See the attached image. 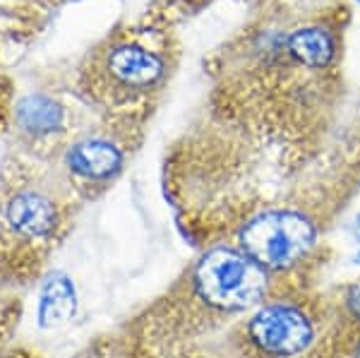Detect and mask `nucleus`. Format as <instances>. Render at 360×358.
Instances as JSON below:
<instances>
[{
    "mask_svg": "<svg viewBox=\"0 0 360 358\" xmlns=\"http://www.w3.org/2000/svg\"><path fill=\"white\" fill-rule=\"evenodd\" d=\"M348 234H351V238L360 245V215L353 217V222L348 224Z\"/></svg>",
    "mask_w": 360,
    "mask_h": 358,
    "instance_id": "nucleus-11",
    "label": "nucleus"
},
{
    "mask_svg": "<svg viewBox=\"0 0 360 358\" xmlns=\"http://www.w3.org/2000/svg\"><path fill=\"white\" fill-rule=\"evenodd\" d=\"M190 288L202 308L219 315H240L269 298L271 274L238 243H217L193 264Z\"/></svg>",
    "mask_w": 360,
    "mask_h": 358,
    "instance_id": "nucleus-1",
    "label": "nucleus"
},
{
    "mask_svg": "<svg viewBox=\"0 0 360 358\" xmlns=\"http://www.w3.org/2000/svg\"><path fill=\"white\" fill-rule=\"evenodd\" d=\"M68 166L75 176L91 183H103L123 169V152L103 137H89L72 144L68 152Z\"/></svg>",
    "mask_w": 360,
    "mask_h": 358,
    "instance_id": "nucleus-6",
    "label": "nucleus"
},
{
    "mask_svg": "<svg viewBox=\"0 0 360 358\" xmlns=\"http://www.w3.org/2000/svg\"><path fill=\"white\" fill-rule=\"evenodd\" d=\"M243 337L262 358H300L317 342V317L293 298H266L248 313Z\"/></svg>",
    "mask_w": 360,
    "mask_h": 358,
    "instance_id": "nucleus-3",
    "label": "nucleus"
},
{
    "mask_svg": "<svg viewBox=\"0 0 360 358\" xmlns=\"http://www.w3.org/2000/svg\"><path fill=\"white\" fill-rule=\"evenodd\" d=\"M288 53L305 68H327L334 60V39L322 27L295 29L288 37Z\"/></svg>",
    "mask_w": 360,
    "mask_h": 358,
    "instance_id": "nucleus-8",
    "label": "nucleus"
},
{
    "mask_svg": "<svg viewBox=\"0 0 360 358\" xmlns=\"http://www.w3.org/2000/svg\"><path fill=\"white\" fill-rule=\"evenodd\" d=\"M341 305H344V313L351 317L353 322H358L360 325V279L353 281V284L344 291V296H341Z\"/></svg>",
    "mask_w": 360,
    "mask_h": 358,
    "instance_id": "nucleus-10",
    "label": "nucleus"
},
{
    "mask_svg": "<svg viewBox=\"0 0 360 358\" xmlns=\"http://www.w3.org/2000/svg\"><path fill=\"white\" fill-rule=\"evenodd\" d=\"M106 79L111 82L115 91L135 94V91H147L164 77V60L142 46H115L103 63Z\"/></svg>",
    "mask_w": 360,
    "mask_h": 358,
    "instance_id": "nucleus-5",
    "label": "nucleus"
},
{
    "mask_svg": "<svg viewBox=\"0 0 360 358\" xmlns=\"http://www.w3.org/2000/svg\"><path fill=\"white\" fill-rule=\"evenodd\" d=\"M351 264H356V267H360V248L351 255Z\"/></svg>",
    "mask_w": 360,
    "mask_h": 358,
    "instance_id": "nucleus-12",
    "label": "nucleus"
},
{
    "mask_svg": "<svg viewBox=\"0 0 360 358\" xmlns=\"http://www.w3.org/2000/svg\"><path fill=\"white\" fill-rule=\"evenodd\" d=\"M3 222L17 238L39 243L49 241L56 234L60 215L51 198H46L39 190H20L8 200L3 210Z\"/></svg>",
    "mask_w": 360,
    "mask_h": 358,
    "instance_id": "nucleus-4",
    "label": "nucleus"
},
{
    "mask_svg": "<svg viewBox=\"0 0 360 358\" xmlns=\"http://www.w3.org/2000/svg\"><path fill=\"white\" fill-rule=\"evenodd\" d=\"M63 108L58 106L53 99L49 96H27L25 101H20L17 106V120L27 132L34 135H46V132H53L63 128Z\"/></svg>",
    "mask_w": 360,
    "mask_h": 358,
    "instance_id": "nucleus-9",
    "label": "nucleus"
},
{
    "mask_svg": "<svg viewBox=\"0 0 360 358\" xmlns=\"http://www.w3.org/2000/svg\"><path fill=\"white\" fill-rule=\"evenodd\" d=\"M317 243V222L295 207H266L238 229V245L271 276L300 267Z\"/></svg>",
    "mask_w": 360,
    "mask_h": 358,
    "instance_id": "nucleus-2",
    "label": "nucleus"
},
{
    "mask_svg": "<svg viewBox=\"0 0 360 358\" xmlns=\"http://www.w3.org/2000/svg\"><path fill=\"white\" fill-rule=\"evenodd\" d=\"M77 313V288L68 274L53 272L46 279L39 296V322L44 327H58L63 322L72 320Z\"/></svg>",
    "mask_w": 360,
    "mask_h": 358,
    "instance_id": "nucleus-7",
    "label": "nucleus"
}]
</instances>
